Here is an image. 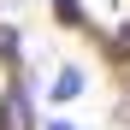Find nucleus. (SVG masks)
<instances>
[{
    "label": "nucleus",
    "mask_w": 130,
    "mask_h": 130,
    "mask_svg": "<svg viewBox=\"0 0 130 130\" xmlns=\"http://www.w3.org/2000/svg\"><path fill=\"white\" fill-rule=\"evenodd\" d=\"M0 65H12V77H18V65H24V30L18 24H0Z\"/></svg>",
    "instance_id": "2"
},
{
    "label": "nucleus",
    "mask_w": 130,
    "mask_h": 130,
    "mask_svg": "<svg viewBox=\"0 0 130 130\" xmlns=\"http://www.w3.org/2000/svg\"><path fill=\"white\" fill-rule=\"evenodd\" d=\"M47 95H53V101H77V95H83V71H77V65H59V77L47 83Z\"/></svg>",
    "instance_id": "3"
},
{
    "label": "nucleus",
    "mask_w": 130,
    "mask_h": 130,
    "mask_svg": "<svg viewBox=\"0 0 130 130\" xmlns=\"http://www.w3.org/2000/svg\"><path fill=\"white\" fill-rule=\"evenodd\" d=\"M118 118H124V124H130V101H124V106H118Z\"/></svg>",
    "instance_id": "8"
},
{
    "label": "nucleus",
    "mask_w": 130,
    "mask_h": 130,
    "mask_svg": "<svg viewBox=\"0 0 130 130\" xmlns=\"http://www.w3.org/2000/svg\"><path fill=\"white\" fill-rule=\"evenodd\" d=\"M0 130H12V124H6V95H0Z\"/></svg>",
    "instance_id": "7"
},
{
    "label": "nucleus",
    "mask_w": 130,
    "mask_h": 130,
    "mask_svg": "<svg viewBox=\"0 0 130 130\" xmlns=\"http://www.w3.org/2000/svg\"><path fill=\"white\" fill-rule=\"evenodd\" d=\"M41 130H77V124L71 118H53V124H41Z\"/></svg>",
    "instance_id": "6"
},
{
    "label": "nucleus",
    "mask_w": 130,
    "mask_h": 130,
    "mask_svg": "<svg viewBox=\"0 0 130 130\" xmlns=\"http://www.w3.org/2000/svg\"><path fill=\"white\" fill-rule=\"evenodd\" d=\"M106 47H112V53H130V24H124V30L112 36V41H106Z\"/></svg>",
    "instance_id": "5"
},
{
    "label": "nucleus",
    "mask_w": 130,
    "mask_h": 130,
    "mask_svg": "<svg viewBox=\"0 0 130 130\" xmlns=\"http://www.w3.org/2000/svg\"><path fill=\"white\" fill-rule=\"evenodd\" d=\"M0 95H6V124H12V130H41V124H36V101H30V83H24V77H12Z\"/></svg>",
    "instance_id": "1"
},
{
    "label": "nucleus",
    "mask_w": 130,
    "mask_h": 130,
    "mask_svg": "<svg viewBox=\"0 0 130 130\" xmlns=\"http://www.w3.org/2000/svg\"><path fill=\"white\" fill-rule=\"evenodd\" d=\"M47 6H53V18H59L65 30H83V24H89V12H83V0H47Z\"/></svg>",
    "instance_id": "4"
}]
</instances>
